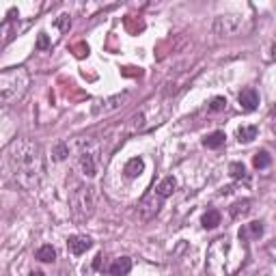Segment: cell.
I'll list each match as a JSON object with an SVG mask.
<instances>
[{"mask_svg":"<svg viewBox=\"0 0 276 276\" xmlns=\"http://www.w3.org/2000/svg\"><path fill=\"white\" fill-rule=\"evenodd\" d=\"M71 205H74V211L80 214V216H93L95 211V190L91 186H84L80 183L76 186V190L71 192Z\"/></svg>","mask_w":276,"mask_h":276,"instance_id":"obj_4","label":"cell"},{"mask_svg":"<svg viewBox=\"0 0 276 276\" xmlns=\"http://www.w3.org/2000/svg\"><path fill=\"white\" fill-rule=\"evenodd\" d=\"M214 30L222 37H235L244 30V17L240 15H220L214 22Z\"/></svg>","mask_w":276,"mask_h":276,"instance_id":"obj_5","label":"cell"},{"mask_svg":"<svg viewBox=\"0 0 276 276\" xmlns=\"http://www.w3.org/2000/svg\"><path fill=\"white\" fill-rule=\"evenodd\" d=\"M263 233V222H250L246 224V227H242L240 229V240H254V238H259V235Z\"/></svg>","mask_w":276,"mask_h":276,"instance_id":"obj_11","label":"cell"},{"mask_svg":"<svg viewBox=\"0 0 276 276\" xmlns=\"http://www.w3.org/2000/svg\"><path fill=\"white\" fill-rule=\"evenodd\" d=\"M50 48V39L46 33H39V39H37V50H48Z\"/></svg>","mask_w":276,"mask_h":276,"instance_id":"obj_23","label":"cell"},{"mask_svg":"<svg viewBox=\"0 0 276 276\" xmlns=\"http://www.w3.org/2000/svg\"><path fill=\"white\" fill-rule=\"evenodd\" d=\"M224 108H227V99H224V97H214V99H211L209 110L220 112V110H224Z\"/></svg>","mask_w":276,"mask_h":276,"instance_id":"obj_22","label":"cell"},{"mask_svg":"<svg viewBox=\"0 0 276 276\" xmlns=\"http://www.w3.org/2000/svg\"><path fill=\"white\" fill-rule=\"evenodd\" d=\"M52 156H54L56 162L67 160V156H69V145H65V142H58V145L54 147V151H52Z\"/></svg>","mask_w":276,"mask_h":276,"instance_id":"obj_20","label":"cell"},{"mask_svg":"<svg viewBox=\"0 0 276 276\" xmlns=\"http://www.w3.org/2000/svg\"><path fill=\"white\" fill-rule=\"evenodd\" d=\"M15 13L11 11L9 13V17L5 19L3 24H0V48H5V46H9L15 39V35H17V28H19V19L17 17H13Z\"/></svg>","mask_w":276,"mask_h":276,"instance_id":"obj_7","label":"cell"},{"mask_svg":"<svg viewBox=\"0 0 276 276\" xmlns=\"http://www.w3.org/2000/svg\"><path fill=\"white\" fill-rule=\"evenodd\" d=\"M7 166L11 177L24 190H37L46 177V153L33 138H15L5 151Z\"/></svg>","mask_w":276,"mask_h":276,"instance_id":"obj_1","label":"cell"},{"mask_svg":"<svg viewBox=\"0 0 276 276\" xmlns=\"http://www.w3.org/2000/svg\"><path fill=\"white\" fill-rule=\"evenodd\" d=\"M259 134V128L257 125H244L238 130V140L240 142H250L252 138H257Z\"/></svg>","mask_w":276,"mask_h":276,"instance_id":"obj_16","label":"cell"},{"mask_svg":"<svg viewBox=\"0 0 276 276\" xmlns=\"http://www.w3.org/2000/svg\"><path fill=\"white\" fill-rule=\"evenodd\" d=\"M93 265H95V270L101 268V254H97V257H95V263H93Z\"/></svg>","mask_w":276,"mask_h":276,"instance_id":"obj_25","label":"cell"},{"mask_svg":"<svg viewBox=\"0 0 276 276\" xmlns=\"http://www.w3.org/2000/svg\"><path fill=\"white\" fill-rule=\"evenodd\" d=\"M101 164V145L97 140L84 138L78 142L76 151V166L84 177H95Z\"/></svg>","mask_w":276,"mask_h":276,"instance_id":"obj_3","label":"cell"},{"mask_svg":"<svg viewBox=\"0 0 276 276\" xmlns=\"http://www.w3.org/2000/svg\"><path fill=\"white\" fill-rule=\"evenodd\" d=\"M224 138H227L224 136V132H214V134L203 138V145H205L207 149H218V147L224 145Z\"/></svg>","mask_w":276,"mask_h":276,"instance_id":"obj_14","label":"cell"},{"mask_svg":"<svg viewBox=\"0 0 276 276\" xmlns=\"http://www.w3.org/2000/svg\"><path fill=\"white\" fill-rule=\"evenodd\" d=\"M28 276H44V272H39V270H35V272H30Z\"/></svg>","mask_w":276,"mask_h":276,"instance_id":"obj_26","label":"cell"},{"mask_svg":"<svg viewBox=\"0 0 276 276\" xmlns=\"http://www.w3.org/2000/svg\"><path fill=\"white\" fill-rule=\"evenodd\" d=\"M229 171L235 179H246V168H244V164H240V162H233V164L229 166Z\"/></svg>","mask_w":276,"mask_h":276,"instance_id":"obj_21","label":"cell"},{"mask_svg":"<svg viewBox=\"0 0 276 276\" xmlns=\"http://www.w3.org/2000/svg\"><path fill=\"white\" fill-rule=\"evenodd\" d=\"M56 24H58L60 28H63V30H67V28L71 26V19H69V15H60V17L56 19Z\"/></svg>","mask_w":276,"mask_h":276,"instance_id":"obj_24","label":"cell"},{"mask_svg":"<svg viewBox=\"0 0 276 276\" xmlns=\"http://www.w3.org/2000/svg\"><path fill=\"white\" fill-rule=\"evenodd\" d=\"M220 211H216V209H209V211H205V214H203V227H205V229H216L218 227V224H220Z\"/></svg>","mask_w":276,"mask_h":276,"instance_id":"obj_15","label":"cell"},{"mask_svg":"<svg viewBox=\"0 0 276 276\" xmlns=\"http://www.w3.org/2000/svg\"><path fill=\"white\" fill-rule=\"evenodd\" d=\"M240 106H242V110H246V112H252V110H257V106H259V93L254 89H244L242 93H240Z\"/></svg>","mask_w":276,"mask_h":276,"instance_id":"obj_9","label":"cell"},{"mask_svg":"<svg viewBox=\"0 0 276 276\" xmlns=\"http://www.w3.org/2000/svg\"><path fill=\"white\" fill-rule=\"evenodd\" d=\"M175 188H177V181H175V177H164L160 183H158V188L153 190L158 194V197H162V199H166V197H171L173 192H175Z\"/></svg>","mask_w":276,"mask_h":276,"instance_id":"obj_12","label":"cell"},{"mask_svg":"<svg viewBox=\"0 0 276 276\" xmlns=\"http://www.w3.org/2000/svg\"><path fill=\"white\" fill-rule=\"evenodd\" d=\"M142 171H145V162H142V158H132V160L128 162V164H125V168H123L125 177H130V179L138 177Z\"/></svg>","mask_w":276,"mask_h":276,"instance_id":"obj_13","label":"cell"},{"mask_svg":"<svg viewBox=\"0 0 276 276\" xmlns=\"http://www.w3.org/2000/svg\"><path fill=\"white\" fill-rule=\"evenodd\" d=\"M130 270H132V259L130 257H119V259H115L110 263L108 274L110 276H125Z\"/></svg>","mask_w":276,"mask_h":276,"instance_id":"obj_10","label":"cell"},{"mask_svg":"<svg viewBox=\"0 0 276 276\" xmlns=\"http://www.w3.org/2000/svg\"><path fill=\"white\" fill-rule=\"evenodd\" d=\"M252 164H254V168H268V166L272 164V156H270V153L265 151V149H261V151L254 153Z\"/></svg>","mask_w":276,"mask_h":276,"instance_id":"obj_18","label":"cell"},{"mask_svg":"<svg viewBox=\"0 0 276 276\" xmlns=\"http://www.w3.org/2000/svg\"><path fill=\"white\" fill-rule=\"evenodd\" d=\"M162 197H158L156 192H151V194H147L145 199L140 201V205H138V214H140V218L142 220H151L156 214L160 211V207H162Z\"/></svg>","mask_w":276,"mask_h":276,"instance_id":"obj_6","label":"cell"},{"mask_svg":"<svg viewBox=\"0 0 276 276\" xmlns=\"http://www.w3.org/2000/svg\"><path fill=\"white\" fill-rule=\"evenodd\" d=\"M250 205L252 201L250 199H244V201H238L235 205H231V216L233 218H240V216H246V214L250 211Z\"/></svg>","mask_w":276,"mask_h":276,"instance_id":"obj_17","label":"cell"},{"mask_svg":"<svg viewBox=\"0 0 276 276\" xmlns=\"http://www.w3.org/2000/svg\"><path fill=\"white\" fill-rule=\"evenodd\" d=\"M30 89V74L26 67H9L0 71V112H7L24 99Z\"/></svg>","mask_w":276,"mask_h":276,"instance_id":"obj_2","label":"cell"},{"mask_svg":"<svg viewBox=\"0 0 276 276\" xmlns=\"http://www.w3.org/2000/svg\"><path fill=\"white\" fill-rule=\"evenodd\" d=\"M35 257H37L39 261H44V263H52V261L56 259V250L50 246V244H46V246H41V248L37 250Z\"/></svg>","mask_w":276,"mask_h":276,"instance_id":"obj_19","label":"cell"},{"mask_svg":"<svg viewBox=\"0 0 276 276\" xmlns=\"http://www.w3.org/2000/svg\"><path fill=\"white\" fill-rule=\"evenodd\" d=\"M91 246H93V240H91L89 235H71V238L67 240V248H69L71 254H76V257L87 252Z\"/></svg>","mask_w":276,"mask_h":276,"instance_id":"obj_8","label":"cell"}]
</instances>
